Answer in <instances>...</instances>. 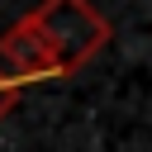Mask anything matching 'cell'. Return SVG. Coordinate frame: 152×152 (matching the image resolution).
Wrapping results in <instances>:
<instances>
[{
    "instance_id": "obj_1",
    "label": "cell",
    "mask_w": 152,
    "mask_h": 152,
    "mask_svg": "<svg viewBox=\"0 0 152 152\" xmlns=\"http://www.w3.org/2000/svg\"><path fill=\"white\" fill-rule=\"evenodd\" d=\"M24 24H28L33 38L48 48L57 76L81 71V66L95 62L100 48L109 43V19H104L90 0H38V5L24 14Z\"/></svg>"
},
{
    "instance_id": "obj_2",
    "label": "cell",
    "mask_w": 152,
    "mask_h": 152,
    "mask_svg": "<svg viewBox=\"0 0 152 152\" xmlns=\"http://www.w3.org/2000/svg\"><path fill=\"white\" fill-rule=\"evenodd\" d=\"M19 95H24V86H19V81H14V76L0 66V119H5V114L19 104Z\"/></svg>"
}]
</instances>
